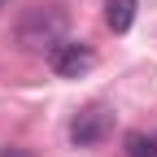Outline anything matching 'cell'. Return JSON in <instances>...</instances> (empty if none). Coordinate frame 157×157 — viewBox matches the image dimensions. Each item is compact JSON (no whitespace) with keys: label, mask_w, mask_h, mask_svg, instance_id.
<instances>
[{"label":"cell","mask_w":157,"mask_h":157,"mask_svg":"<svg viewBox=\"0 0 157 157\" xmlns=\"http://www.w3.org/2000/svg\"><path fill=\"white\" fill-rule=\"evenodd\" d=\"M61 39H66V13L57 5H39V9L22 13V22H17V44L26 52H52Z\"/></svg>","instance_id":"cell-1"},{"label":"cell","mask_w":157,"mask_h":157,"mask_svg":"<svg viewBox=\"0 0 157 157\" xmlns=\"http://www.w3.org/2000/svg\"><path fill=\"white\" fill-rule=\"evenodd\" d=\"M48 66H52V74H61V78H83L96 66V52L83 44V39H61V44L48 52Z\"/></svg>","instance_id":"cell-2"},{"label":"cell","mask_w":157,"mask_h":157,"mask_svg":"<svg viewBox=\"0 0 157 157\" xmlns=\"http://www.w3.org/2000/svg\"><path fill=\"white\" fill-rule=\"evenodd\" d=\"M109 127H113V113H109L105 105H87L83 113H74L70 140H74L78 148H92V144H101L105 135H109Z\"/></svg>","instance_id":"cell-3"},{"label":"cell","mask_w":157,"mask_h":157,"mask_svg":"<svg viewBox=\"0 0 157 157\" xmlns=\"http://www.w3.org/2000/svg\"><path fill=\"white\" fill-rule=\"evenodd\" d=\"M105 22H109L113 35L131 31V22H135V0H105Z\"/></svg>","instance_id":"cell-4"},{"label":"cell","mask_w":157,"mask_h":157,"mask_svg":"<svg viewBox=\"0 0 157 157\" xmlns=\"http://www.w3.org/2000/svg\"><path fill=\"white\" fill-rule=\"evenodd\" d=\"M122 148L127 157H157V131H131Z\"/></svg>","instance_id":"cell-5"},{"label":"cell","mask_w":157,"mask_h":157,"mask_svg":"<svg viewBox=\"0 0 157 157\" xmlns=\"http://www.w3.org/2000/svg\"><path fill=\"white\" fill-rule=\"evenodd\" d=\"M0 157H31V153H22V148H5Z\"/></svg>","instance_id":"cell-6"}]
</instances>
